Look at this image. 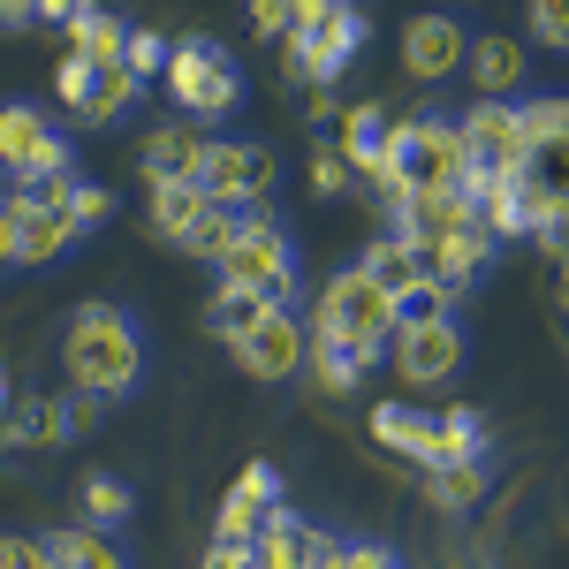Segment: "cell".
<instances>
[{"label":"cell","instance_id":"1","mask_svg":"<svg viewBox=\"0 0 569 569\" xmlns=\"http://www.w3.org/2000/svg\"><path fill=\"white\" fill-rule=\"evenodd\" d=\"M61 365H69L77 395L114 402V395L137 388V372H144V342H137V327L114 305H77V311H69V335H61Z\"/></svg>","mask_w":569,"mask_h":569},{"label":"cell","instance_id":"2","mask_svg":"<svg viewBox=\"0 0 569 569\" xmlns=\"http://www.w3.org/2000/svg\"><path fill=\"white\" fill-rule=\"evenodd\" d=\"M395 327H402V311H395L388 289H372L365 273H335L327 289H319V311H311V335H335L342 350H357L365 365L395 342Z\"/></svg>","mask_w":569,"mask_h":569},{"label":"cell","instance_id":"3","mask_svg":"<svg viewBox=\"0 0 569 569\" xmlns=\"http://www.w3.org/2000/svg\"><path fill=\"white\" fill-rule=\"evenodd\" d=\"M388 160H395V182L402 198L418 190H463V137L456 122H418V114H395V137H388Z\"/></svg>","mask_w":569,"mask_h":569},{"label":"cell","instance_id":"4","mask_svg":"<svg viewBox=\"0 0 569 569\" xmlns=\"http://www.w3.org/2000/svg\"><path fill=\"white\" fill-rule=\"evenodd\" d=\"M220 281L259 289L273 311H289V289H297V273H289V236H281V220L266 213V206H243V228H236V243H228V259H220Z\"/></svg>","mask_w":569,"mask_h":569},{"label":"cell","instance_id":"5","mask_svg":"<svg viewBox=\"0 0 569 569\" xmlns=\"http://www.w3.org/2000/svg\"><path fill=\"white\" fill-rule=\"evenodd\" d=\"M160 84L176 91V107L190 114V122H220V114H236V99H243V84H236V61H228L213 39H182V46H168V69H160Z\"/></svg>","mask_w":569,"mask_h":569},{"label":"cell","instance_id":"6","mask_svg":"<svg viewBox=\"0 0 569 569\" xmlns=\"http://www.w3.org/2000/svg\"><path fill=\"white\" fill-rule=\"evenodd\" d=\"M357 46H365V16L342 0L327 23H311V31H289V39H281V77L305 84V91H327L342 69H350Z\"/></svg>","mask_w":569,"mask_h":569},{"label":"cell","instance_id":"7","mask_svg":"<svg viewBox=\"0 0 569 569\" xmlns=\"http://www.w3.org/2000/svg\"><path fill=\"white\" fill-rule=\"evenodd\" d=\"M456 137H463V182H509L531 160L525 122H517L509 99H479V107L456 122Z\"/></svg>","mask_w":569,"mask_h":569},{"label":"cell","instance_id":"8","mask_svg":"<svg viewBox=\"0 0 569 569\" xmlns=\"http://www.w3.org/2000/svg\"><path fill=\"white\" fill-rule=\"evenodd\" d=\"M53 91H61L69 122L99 130V122H114V114L137 99V77H130V61H84V53L61 46V61H53Z\"/></svg>","mask_w":569,"mask_h":569},{"label":"cell","instance_id":"9","mask_svg":"<svg viewBox=\"0 0 569 569\" xmlns=\"http://www.w3.org/2000/svg\"><path fill=\"white\" fill-rule=\"evenodd\" d=\"M206 206H266L273 190V152L266 144H236V137H206V168H198Z\"/></svg>","mask_w":569,"mask_h":569},{"label":"cell","instance_id":"10","mask_svg":"<svg viewBox=\"0 0 569 569\" xmlns=\"http://www.w3.org/2000/svg\"><path fill=\"white\" fill-rule=\"evenodd\" d=\"M388 350H395L402 388H440V380H456V365H463V335H456V319H402Z\"/></svg>","mask_w":569,"mask_h":569},{"label":"cell","instance_id":"11","mask_svg":"<svg viewBox=\"0 0 569 569\" xmlns=\"http://www.w3.org/2000/svg\"><path fill=\"white\" fill-rule=\"evenodd\" d=\"M228 357L243 365V380L281 388V380H297V372H305V327H297L289 311H266L243 342H228Z\"/></svg>","mask_w":569,"mask_h":569},{"label":"cell","instance_id":"12","mask_svg":"<svg viewBox=\"0 0 569 569\" xmlns=\"http://www.w3.org/2000/svg\"><path fill=\"white\" fill-rule=\"evenodd\" d=\"M273 509H281V471H273V463H243V479L220 493L213 547H243V555H251V539H259V525Z\"/></svg>","mask_w":569,"mask_h":569},{"label":"cell","instance_id":"13","mask_svg":"<svg viewBox=\"0 0 569 569\" xmlns=\"http://www.w3.org/2000/svg\"><path fill=\"white\" fill-rule=\"evenodd\" d=\"M463 61H471V39L456 16H410L402 23V77L410 84H448Z\"/></svg>","mask_w":569,"mask_h":569},{"label":"cell","instance_id":"14","mask_svg":"<svg viewBox=\"0 0 569 569\" xmlns=\"http://www.w3.org/2000/svg\"><path fill=\"white\" fill-rule=\"evenodd\" d=\"M0 206H8V220H16V266H46V259H61V251L77 243V228L53 213L39 190H8Z\"/></svg>","mask_w":569,"mask_h":569},{"label":"cell","instance_id":"15","mask_svg":"<svg viewBox=\"0 0 569 569\" xmlns=\"http://www.w3.org/2000/svg\"><path fill=\"white\" fill-rule=\"evenodd\" d=\"M372 448H388L402 463H426V448H433V418L410 402V395H388L380 410H372Z\"/></svg>","mask_w":569,"mask_h":569},{"label":"cell","instance_id":"16","mask_svg":"<svg viewBox=\"0 0 569 569\" xmlns=\"http://www.w3.org/2000/svg\"><path fill=\"white\" fill-rule=\"evenodd\" d=\"M206 168V137L182 130V122H160L144 137V182H198Z\"/></svg>","mask_w":569,"mask_h":569},{"label":"cell","instance_id":"17","mask_svg":"<svg viewBox=\"0 0 569 569\" xmlns=\"http://www.w3.org/2000/svg\"><path fill=\"white\" fill-rule=\"evenodd\" d=\"M357 273H365L372 289H388L395 305H402L410 289H426V251H418V243H402V236L388 228V236H380V243L365 251V266H357Z\"/></svg>","mask_w":569,"mask_h":569},{"label":"cell","instance_id":"18","mask_svg":"<svg viewBox=\"0 0 569 569\" xmlns=\"http://www.w3.org/2000/svg\"><path fill=\"white\" fill-rule=\"evenodd\" d=\"M69 433H77V426H69V402H61V395H31V402H16L8 426H0L8 448H61Z\"/></svg>","mask_w":569,"mask_h":569},{"label":"cell","instance_id":"19","mask_svg":"<svg viewBox=\"0 0 569 569\" xmlns=\"http://www.w3.org/2000/svg\"><path fill=\"white\" fill-rule=\"evenodd\" d=\"M471 77H479V99H509V91L525 84V39H501V31H486L471 46V61H463Z\"/></svg>","mask_w":569,"mask_h":569},{"label":"cell","instance_id":"20","mask_svg":"<svg viewBox=\"0 0 569 569\" xmlns=\"http://www.w3.org/2000/svg\"><path fill=\"white\" fill-rule=\"evenodd\" d=\"M388 137H395V114L365 99V107H350V114H342V137H335V144L350 152V168H357V176H372V168L388 160Z\"/></svg>","mask_w":569,"mask_h":569},{"label":"cell","instance_id":"21","mask_svg":"<svg viewBox=\"0 0 569 569\" xmlns=\"http://www.w3.org/2000/svg\"><path fill=\"white\" fill-rule=\"evenodd\" d=\"M39 547H46V569H122L114 539L91 525H61V531H46Z\"/></svg>","mask_w":569,"mask_h":569},{"label":"cell","instance_id":"22","mask_svg":"<svg viewBox=\"0 0 569 569\" xmlns=\"http://www.w3.org/2000/svg\"><path fill=\"white\" fill-rule=\"evenodd\" d=\"M206 213H213V206H206V190H198V182H152V213H144V220H152V236H160V243H182Z\"/></svg>","mask_w":569,"mask_h":569},{"label":"cell","instance_id":"23","mask_svg":"<svg viewBox=\"0 0 569 569\" xmlns=\"http://www.w3.org/2000/svg\"><path fill=\"white\" fill-rule=\"evenodd\" d=\"M266 311H273V305H266L259 289H236V281H220L213 297H206V335H213V342H243V335L259 327Z\"/></svg>","mask_w":569,"mask_h":569},{"label":"cell","instance_id":"24","mask_svg":"<svg viewBox=\"0 0 569 569\" xmlns=\"http://www.w3.org/2000/svg\"><path fill=\"white\" fill-rule=\"evenodd\" d=\"M418 493H426V509H479L486 501V471L479 463H426L418 471Z\"/></svg>","mask_w":569,"mask_h":569},{"label":"cell","instance_id":"25","mask_svg":"<svg viewBox=\"0 0 569 569\" xmlns=\"http://www.w3.org/2000/svg\"><path fill=\"white\" fill-rule=\"evenodd\" d=\"M305 365H311V380H319L327 395H350V388H365V372H372V365H365L357 350H342L335 335H311V327H305Z\"/></svg>","mask_w":569,"mask_h":569},{"label":"cell","instance_id":"26","mask_svg":"<svg viewBox=\"0 0 569 569\" xmlns=\"http://www.w3.org/2000/svg\"><path fill=\"white\" fill-rule=\"evenodd\" d=\"M61 46H69V53H84V61H122V46H130V23H122V16H107V8L91 0L84 16L61 31Z\"/></svg>","mask_w":569,"mask_h":569},{"label":"cell","instance_id":"27","mask_svg":"<svg viewBox=\"0 0 569 569\" xmlns=\"http://www.w3.org/2000/svg\"><path fill=\"white\" fill-rule=\"evenodd\" d=\"M479 440H486L479 410H440V418H433V448H426V463H479ZM426 463H418V471H426Z\"/></svg>","mask_w":569,"mask_h":569},{"label":"cell","instance_id":"28","mask_svg":"<svg viewBox=\"0 0 569 569\" xmlns=\"http://www.w3.org/2000/svg\"><path fill=\"white\" fill-rule=\"evenodd\" d=\"M46 137H53V122H46V107H0V168L16 176L31 152H39Z\"/></svg>","mask_w":569,"mask_h":569},{"label":"cell","instance_id":"29","mask_svg":"<svg viewBox=\"0 0 569 569\" xmlns=\"http://www.w3.org/2000/svg\"><path fill=\"white\" fill-rule=\"evenodd\" d=\"M39 198H46V206H53V213H61V220H69L77 236H84V228H99V220L114 213V198H107L99 182H77V176H69V182H46Z\"/></svg>","mask_w":569,"mask_h":569},{"label":"cell","instance_id":"30","mask_svg":"<svg viewBox=\"0 0 569 569\" xmlns=\"http://www.w3.org/2000/svg\"><path fill=\"white\" fill-rule=\"evenodd\" d=\"M77 509H84V525L91 531H114V525H130V486L114 479V471H91L84 479V493H77Z\"/></svg>","mask_w":569,"mask_h":569},{"label":"cell","instance_id":"31","mask_svg":"<svg viewBox=\"0 0 569 569\" xmlns=\"http://www.w3.org/2000/svg\"><path fill=\"white\" fill-rule=\"evenodd\" d=\"M236 228H243V213H236V206H213V213L182 236V251H190V259H206V266H220V259H228V243H236Z\"/></svg>","mask_w":569,"mask_h":569},{"label":"cell","instance_id":"32","mask_svg":"<svg viewBox=\"0 0 569 569\" xmlns=\"http://www.w3.org/2000/svg\"><path fill=\"white\" fill-rule=\"evenodd\" d=\"M517 122H525V144H569V99H531L517 107Z\"/></svg>","mask_w":569,"mask_h":569},{"label":"cell","instance_id":"33","mask_svg":"<svg viewBox=\"0 0 569 569\" xmlns=\"http://www.w3.org/2000/svg\"><path fill=\"white\" fill-rule=\"evenodd\" d=\"M46 182H69V144L61 137H46L39 152L16 168V190H46Z\"/></svg>","mask_w":569,"mask_h":569},{"label":"cell","instance_id":"34","mask_svg":"<svg viewBox=\"0 0 569 569\" xmlns=\"http://www.w3.org/2000/svg\"><path fill=\"white\" fill-rule=\"evenodd\" d=\"M122 61H130L137 84H152V77L168 69V39H160V31H144V23H130V46H122Z\"/></svg>","mask_w":569,"mask_h":569},{"label":"cell","instance_id":"35","mask_svg":"<svg viewBox=\"0 0 569 569\" xmlns=\"http://www.w3.org/2000/svg\"><path fill=\"white\" fill-rule=\"evenodd\" d=\"M350 182H357V168H350L342 144H319V152H311V190H319V198H342Z\"/></svg>","mask_w":569,"mask_h":569},{"label":"cell","instance_id":"36","mask_svg":"<svg viewBox=\"0 0 569 569\" xmlns=\"http://www.w3.org/2000/svg\"><path fill=\"white\" fill-rule=\"evenodd\" d=\"M525 16H531V39L539 46H562L569 53V0H525Z\"/></svg>","mask_w":569,"mask_h":569},{"label":"cell","instance_id":"37","mask_svg":"<svg viewBox=\"0 0 569 569\" xmlns=\"http://www.w3.org/2000/svg\"><path fill=\"white\" fill-rule=\"evenodd\" d=\"M251 31H259V39H289V31H297V8H289V0H251Z\"/></svg>","mask_w":569,"mask_h":569},{"label":"cell","instance_id":"38","mask_svg":"<svg viewBox=\"0 0 569 569\" xmlns=\"http://www.w3.org/2000/svg\"><path fill=\"white\" fill-rule=\"evenodd\" d=\"M0 569H46V547L23 531H0Z\"/></svg>","mask_w":569,"mask_h":569},{"label":"cell","instance_id":"39","mask_svg":"<svg viewBox=\"0 0 569 569\" xmlns=\"http://www.w3.org/2000/svg\"><path fill=\"white\" fill-rule=\"evenodd\" d=\"M91 0H39V23H53V31H69L77 16H84Z\"/></svg>","mask_w":569,"mask_h":569},{"label":"cell","instance_id":"40","mask_svg":"<svg viewBox=\"0 0 569 569\" xmlns=\"http://www.w3.org/2000/svg\"><path fill=\"white\" fill-rule=\"evenodd\" d=\"M39 23V0H0V31H31Z\"/></svg>","mask_w":569,"mask_h":569},{"label":"cell","instance_id":"41","mask_svg":"<svg viewBox=\"0 0 569 569\" xmlns=\"http://www.w3.org/2000/svg\"><path fill=\"white\" fill-rule=\"evenodd\" d=\"M289 8H297V31H311V23H327L342 0H289Z\"/></svg>","mask_w":569,"mask_h":569},{"label":"cell","instance_id":"42","mask_svg":"<svg viewBox=\"0 0 569 569\" xmlns=\"http://www.w3.org/2000/svg\"><path fill=\"white\" fill-rule=\"evenodd\" d=\"M342 569H395V555H380V547H342Z\"/></svg>","mask_w":569,"mask_h":569},{"label":"cell","instance_id":"43","mask_svg":"<svg viewBox=\"0 0 569 569\" xmlns=\"http://www.w3.org/2000/svg\"><path fill=\"white\" fill-rule=\"evenodd\" d=\"M243 562H251L243 547H206V569H243Z\"/></svg>","mask_w":569,"mask_h":569},{"label":"cell","instance_id":"44","mask_svg":"<svg viewBox=\"0 0 569 569\" xmlns=\"http://www.w3.org/2000/svg\"><path fill=\"white\" fill-rule=\"evenodd\" d=\"M0 266H16V220H8V206H0Z\"/></svg>","mask_w":569,"mask_h":569},{"label":"cell","instance_id":"45","mask_svg":"<svg viewBox=\"0 0 569 569\" xmlns=\"http://www.w3.org/2000/svg\"><path fill=\"white\" fill-rule=\"evenodd\" d=\"M8 410H16V395H8V357H0V426H8Z\"/></svg>","mask_w":569,"mask_h":569}]
</instances>
